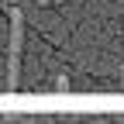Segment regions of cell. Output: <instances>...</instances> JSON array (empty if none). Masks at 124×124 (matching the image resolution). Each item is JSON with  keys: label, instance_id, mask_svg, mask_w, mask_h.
Segmentation results:
<instances>
[{"label": "cell", "instance_id": "1", "mask_svg": "<svg viewBox=\"0 0 124 124\" xmlns=\"http://www.w3.org/2000/svg\"><path fill=\"white\" fill-rule=\"evenodd\" d=\"M21 31H24L21 10H10V86H14V79H17V59H21Z\"/></svg>", "mask_w": 124, "mask_h": 124}, {"label": "cell", "instance_id": "2", "mask_svg": "<svg viewBox=\"0 0 124 124\" xmlns=\"http://www.w3.org/2000/svg\"><path fill=\"white\" fill-rule=\"evenodd\" d=\"M35 4H38V7H45V4H52V0H35Z\"/></svg>", "mask_w": 124, "mask_h": 124}]
</instances>
